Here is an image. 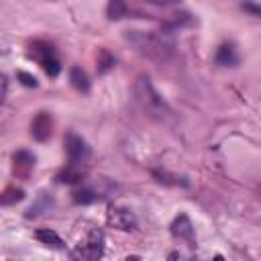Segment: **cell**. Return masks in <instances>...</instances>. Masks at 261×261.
<instances>
[{
    "label": "cell",
    "instance_id": "6da1fadb",
    "mask_svg": "<svg viewBox=\"0 0 261 261\" xmlns=\"http://www.w3.org/2000/svg\"><path fill=\"white\" fill-rule=\"evenodd\" d=\"M124 39L141 55L155 59V61H165L173 51V45H171V41H167L165 33L159 35V33H151V31H126Z\"/></svg>",
    "mask_w": 261,
    "mask_h": 261
},
{
    "label": "cell",
    "instance_id": "9c48e42d",
    "mask_svg": "<svg viewBox=\"0 0 261 261\" xmlns=\"http://www.w3.org/2000/svg\"><path fill=\"white\" fill-rule=\"evenodd\" d=\"M106 192H108V190H100V188H96V186H84V188L75 190L71 196H73V202H75L77 206H88V204H94V202L106 198Z\"/></svg>",
    "mask_w": 261,
    "mask_h": 261
},
{
    "label": "cell",
    "instance_id": "277c9868",
    "mask_svg": "<svg viewBox=\"0 0 261 261\" xmlns=\"http://www.w3.org/2000/svg\"><path fill=\"white\" fill-rule=\"evenodd\" d=\"M102 255H104V234L98 228L90 230L86 239L80 241V245H75V249L71 251V259L77 261H96Z\"/></svg>",
    "mask_w": 261,
    "mask_h": 261
},
{
    "label": "cell",
    "instance_id": "7c38bea8",
    "mask_svg": "<svg viewBox=\"0 0 261 261\" xmlns=\"http://www.w3.org/2000/svg\"><path fill=\"white\" fill-rule=\"evenodd\" d=\"M35 239H37L39 243L47 245V247H53V249H63V247H65L63 239H61L55 230H51V228H39V230L35 232Z\"/></svg>",
    "mask_w": 261,
    "mask_h": 261
},
{
    "label": "cell",
    "instance_id": "8992f818",
    "mask_svg": "<svg viewBox=\"0 0 261 261\" xmlns=\"http://www.w3.org/2000/svg\"><path fill=\"white\" fill-rule=\"evenodd\" d=\"M106 222H108V226L118 228V230H135L137 228V216L128 208H120V206L108 208Z\"/></svg>",
    "mask_w": 261,
    "mask_h": 261
},
{
    "label": "cell",
    "instance_id": "e0dca14e",
    "mask_svg": "<svg viewBox=\"0 0 261 261\" xmlns=\"http://www.w3.org/2000/svg\"><path fill=\"white\" fill-rule=\"evenodd\" d=\"M128 14V6L124 0H108L106 4V16L108 20H120Z\"/></svg>",
    "mask_w": 261,
    "mask_h": 261
},
{
    "label": "cell",
    "instance_id": "4fadbf2b",
    "mask_svg": "<svg viewBox=\"0 0 261 261\" xmlns=\"http://www.w3.org/2000/svg\"><path fill=\"white\" fill-rule=\"evenodd\" d=\"M69 82H71V86H73L77 92H82V94H88V92H90V80H88V75H86V71H84L82 67L73 65V67L69 69Z\"/></svg>",
    "mask_w": 261,
    "mask_h": 261
},
{
    "label": "cell",
    "instance_id": "2e32d148",
    "mask_svg": "<svg viewBox=\"0 0 261 261\" xmlns=\"http://www.w3.org/2000/svg\"><path fill=\"white\" fill-rule=\"evenodd\" d=\"M24 198V190L16 186H8L0 192V206H14Z\"/></svg>",
    "mask_w": 261,
    "mask_h": 261
},
{
    "label": "cell",
    "instance_id": "ffe728a7",
    "mask_svg": "<svg viewBox=\"0 0 261 261\" xmlns=\"http://www.w3.org/2000/svg\"><path fill=\"white\" fill-rule=\"evenodd\" d=\"M243 10H247V12H251L253 16H259L261 14V8L257 6V4H253V2H243V6H241Z\"/></svg>",
    "mask_w": 261,
    "mask_h": 261
},
{
    "label": "cell",
    "instance_id": "44dd1931",
    "mask_svg": "<svg viewBox=\"0 0 261 261\" xmlns=\"http://www.w3.org/2000/svg\"><path fill=\"white\" fill-rule=\"evenodd\" d=\"M6 90H8L6 75H2V73H0V104H2V102H4V98H6Z\"/></svg>",
    "mask_w": 261,
    "mask_h": 261
},
{
    "label": "cell",
    "instance_id": "3957f363",
    "mask_svg": "<svg viewBox=\"0 0 261 261\" xmlns=\"http://www.w3.org/2000/svg\"><path fill=\"white\" fill-rule=\"evenodd\" d=\"M29 57H31L33 61H37V63L45 69V73H47L49 77H57V75H59L61 63H59V59H57V55H55L53 45H49V43H45V41H35V43L29 47Z\"/></svg>",
    "mask_w": 261,
    "mask_h": 261
},
{
    "label": "cell",
    "instance_id": "7a4b0ae2",
    "mask_svg": "<svg viewBox=\"0 0 261 261\" xmlns=\"http://www.w3.org/2000/svg\"><path fill=\"white\" fill-rule=\"evenodd\" d=\"M133 90H135V98H137V102L141 104V108H143L149 116L163 120L165 116L171 114L167 102L157 94V90L153 88V84H151L149 77H139V80L135 82V88H133Z\"/></svg>",
    "mask_w": 261,
    "mask_h": 261
},
{
    "label": "cell",
    "instance_id": "30bf717a",
    "mask_svg": "<svg viewBox=\"0 0 261 261\" xmlns=\"http://www.w3.org/2000/svg\"><path fill=\"white\" fill-rule=\"evenodd\" d=\"M171 234L179 237V239H186L190 243H194V226H192V220L188 218V214H179L175 216V220L171 222Z\"/></svg>",
    "mask_w": 261,
    "mask_h": 261
},
{
    "label": "cell",
    "instance_id": "5bb4252c",
    "mask_svg": "<svg viewBox=\"0 0 261 261\" xmlns=\"http://www.w3.org/2000/svg\"><path fill=\"white\" fill-rule=\"evenodd\" d=\"M51 206H53V198H51L49 194L41 192V194L37 196L35 204L27 210V218H35V216H39V214H43V212H49Z\"/></svg>",
    "mask_w": 261,
    "mask_h": 261
},
{
    "label": "cell",
    "instance_id": "ba28073f",
    "mask_svg": "<svg viewBox=\"0 0 261 261\" xmlns=\"http://www.w3.org/2000/svg\"><path fill=\"white\" fill-rule=\"evenodd\" d=\"M33 167H35V155H33V153L20 149V151H16V153L12 155V173H14L16 177L27 179V177L31 175Z\"/></svg>",
    "mask_w": 261,
    "mask_h": 261
},
{
    "label": "cell",
    "instance_id": "7402d4cb",
    "mask_svg": "<svg viewBox=\"0 0 261 261\" xmlns=\"http://www.w3.org/2000/svg\"><path fill=\"white\" fill-rule=\"evenodd\" d=\"M147 2L157 4V6H171V4H177V2H181V0H147Z\"/></svg>",
    "mask_w": 261,
    "mask_h": 261
},
{
    "label": "cell",
    "instance_id": "d6986e66",
    "mask_svg": "<svg viewBox=\"0 0 261 261\" xmlns=\"http://www.w3.org/2000/svg\"><path fill=\"white\" fill-rule=\"evenodd\" d=\"M18 80H20V84L27 86V88H37V77L31 75V73H27V71H18Z\"/></svg>",
    "mask_w": 261,
    "mask_h": 261
},
{
    "label": "cell",
    "instance_id": "8fae6325",
    "mask_svg": "<svg viewBox=\"0 0 261 261\" xmlns=\"http://www.w3.org/2000/svg\"><path fill=\"white\" fill-rule=\"evenodd\" d=\"M214 61L220 65V67H234L239 63V55H237V49L232 43H224L218 47L216 55H214Z\"/></svg>",
    "mask_w": 261,
    "mask_h": 261
},
{
    "label": "cell",
    "instance_id": "52a82bcc",
    "mask_svg": "<svg viewBox=\"0 0 261 261\" xmlns=\"http://www.w3.org/2000/svg\"><path fill=\"white\" fill-rule=\"evenodd\" d=\"M53 133V118L49 112H39L31 122V137L39 143H45Z\"/></svg>",
    "mask_w": 261,
    "mask_h": 261
},
{
    "label": "cell",
    "instance_id": "9a60e30c",
    "mask_svg": "<svg viewBox=\"0 0 261 261\" xmlns=\"http://www.w3.org/2000/svg\"><path fill=\"white\" fill-rule=\"evenodd\" d=\"M82 179H84V173L75 167V163L63 167V169L55 175V181H59V184H80Z\"/></svg>",
    "mask_w": 261,
    "mask_h": 261
},
{
    "label": "cell",
    "instance_id": "5b68a950",
    "mask_svg": "<svg viewBox=\"0 0 261 261\" xmlns=\"http://www.w3.org/2000/svg\"><path fill=\"white\" fill-rule=\"evenodd\" d=\"M63 145H65V153H67V157H69L71 163H84V161L90 157V153H92V149H90V145L86 143V139L80 137V135L73 133V130H67V133H65Z\"/></svg>",
    "mask_w": 261,
    "mask_h": 261
},
{
    "label": "cell",
    "instance_id": "ac0fdd59",
    "mask_svg": "<svg viewBox=\"0 0 261 261\" xmlns=\"http://www.w3.org/2000/svg\"><path fill=\"white\" fill-rule=\"evenodd\" d=\"M114 65H116L114 55H112L108 49H100V51H98V73H106V71H110Z\"/></svg>",
    "mask_w": 261,
    "mask_h": 261
}]
</instances>
